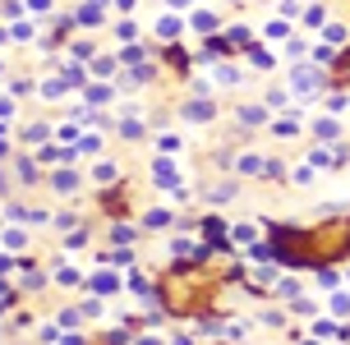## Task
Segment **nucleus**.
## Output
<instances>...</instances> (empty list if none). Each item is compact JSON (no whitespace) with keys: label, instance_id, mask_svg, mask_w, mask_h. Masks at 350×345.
<instances>
[{"label":"nucleus","instance_id":"2","mask_svg":"<svg viewBox=\"0 0 350 345\" xmlns=\"http://www.w3.org/2000/svg\"><path fill=\"white\" fill-rule=\"evenodd\" d=\"M327 83H332V87H346V83H350V46L336 55V65H332V74H327Z\"/></svg>","mask_w":350,"mask_h":345},{"label":"nucleus","instance_id":"3","mask_svg":"<svg viewBox=\"0 0 350 345\" xmlns=\"http://www.w3.org/2000/svg\"><path fill=\"white\" fill-rule=\"evenodd\" d=\"M92 290H97V294H116V290H120V276H116V272H97V276H92Z\"/></svg>","mask_w":350,"mask_h":345},{"label":"nucleus","instance_id":"4","mask_svg":"<svg viewBox=\"0 0 350 345\" xmlns=\"http://www.w3.org/2000/svg\"><path fill=\"white\" fill-rule=\"evenodd\" d=\"M79 180H74V171H55V189H74Z\"/></svg>","mask_w":350,"mask_h":345},{"label":"nucleus","instance_id":"5","mask_svg":"<svg viewBox=\"0 0 350 345\" xmlns=\"http://www.w3.org/2000/svg\"><path fill=\"white\" fill-rule=\"evenodd\" d=\"M318 138H327V143H332V138H336V124L332 120H318Z\"/></svg>","mask_w":350,"mask_h":345},{"label":"nucleus","instance_id":"1","mask_svg":"<svg viewBox=\"0 0 350 345\" xmlns=\"http://www.w3.org/2000/svg\"><path fill=\"white\" fill-rule=\"evenodd\" d=\"M217 276L203 272V267H193V262H180L166 281H161V304L166 313L175 318H203L212 309V299H217Z\"/></svg>","mask_w":350,"mask_h":345}]
</instances>
